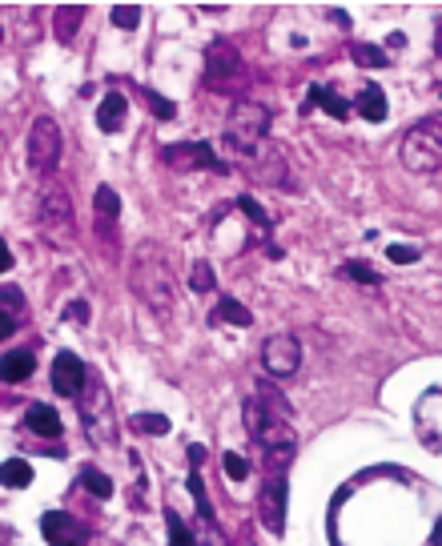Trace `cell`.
Masks as SVG:
<instances>
[{"label":"cell","instance_id":"1","mask_svg":"<svg viewBox=\"0 0 442 546\" xmlns=\"http://www.w3.org/2000/svg\"><path fill=\"white\" fill-rule=\"evenodd\" d=\"M246 430L266 450V470L277 474L294 462V426H290V402L277 394V386L257 382V389L246 398Z\"/></svg>","mask_w":442,"mask_h":546},{"label":"cell","instance_id":"2","mask_svg":"<svg viewBox=\"0 0 442 546\" xmlns=\"http://www.w3.org/2000/svg\"><path fill=\"white\" fill-rule=\"evenodd\" d=\"M129 286H133V294L141 298V306L153 309L157 318L173 314L177 281H173L169 261L157 246H149V241H141L137 246V253H133V261H129Z\"/></svg>","mask_w":442,"mask_h":546},{"label":"cell","instance_id":"3","mask_svg":"<svg viewBox=\"0 0 442 546\" xmlns=\"http://www.w3.org/2000/svg\"><path fill=\"white\" fill-rule=\"evenodd\" d=\"M266 133H270V109L262 101H249V96H237L234 109L226 116V145L242 157H254L266 145Z\"/></svg>","mask_w":442,"mask_h":546},{"label":"cell","instance_id":"4","mask_svg":"<svg viewBox=\"0 0 442 546\" xmlns=\"http://www.w3.org/2000/svg\"><path fill=\"white\" fill-rule=\"evenodd\" d=\"M76 406H81V426L89 434L93 446H113L117 442V414H113V398L109 389L101 386L97 374H89L85 389L76 394Z\"/></svg>","mask_w":442,"mask_h":546},{"label":"cell","instance_id":"5","mask_svg":"<svg viewBox=\"0 0 442 546\" xmlns=\"http://www.w3.org/2000/svg\"><path fill=\"white\" fill-rule=\"evenodd\" d=\"M398 157H402V165H407V169H415V173H435V169H442V113L422 116L415 129L402 136Z\"/></svg>","mask_w":442,"mask_h":546},{"label":"cell","instance_id":"6","mask_svg":"<svg viewBox=\"0 0 442 546\" xmlns=\"http://www.w3.org/2000/svg\"><path fill=\"white\" fill-rule=\"evenodd\" d=\"M36 226H41L49 246H73L76 238V217H73V197L61 185H49L36 205Z\"/></svg>","mask_w":442,"mask_h":546},{"label":"cell","instance_id":"7","mask_svg":"<svg viewBox=\"0 0 442 546\" xmlns=\"http://www.w3.org/2000/svg\"><path fill=\"white\" fill-rule=\"evenodd\" d=\"M246 81V68H242V53H237L229 41H214L206 48V85L221 93H237Z\"/></svg>","mask_w":442,"mask_h":546},{"label":"cell","instance_id":"8","mask_svg":"<svg viewBox=\"0 0 442 546\" xmlns=\"http://www.w3.org/2000/svg\"><path fill=\"white\" fill-rule=\"evenodd\" d=\"M61 125L53 121V116H36L33 129H28V165H33V173H41V177H49V173L61 165Z\"/></svg>","mask_w":442,"mask_h":546},{"label":"cell","instance_id":"9","mask_svg":"<svg viewBox=\"0 0 442 546\" xmlns=\"http://www.w3.org/2000/svg\"><path fill=\"white\" fill-rule=\"evenodd\" d=\"M286 502H290V486H286L282 474H270L257 490V519L270 534L286 531Z\"/></svg>","mask_w":442,"mask_h":546},{"label":"cell","instance_id":"10","mask_svg":"<svg viewBox=\"0 0 442 546\" xmlns=\"http://www.w3.org/2000/svg\"><path fill=\"white\" fill-rule=\"evenodd\" d=\"M169 169H209V173H229L226 161H217L209 141H189V145H166L161 149Z\"/></svg>","mask_w":442,"mask_h":546},{"label":"cell","instance_id":"11","mask_svg":"<svg viewBox=\"0 0 442 546\" xmlns=\"http://www.w3.org/2000/svg\"><path fill=\"white\" fill-rule=\"evenodd\" d=\"M262 366L270 378H290L297 374V366H302V341L294 334H274L266 338L262 346Z\"/></svg>","mask_w":442,"mask_h":546},{"label":"cell","instance_id":"12","mask_svg":"<svg viewBox=\"0 0 442 546\" xmlns=\"http://www.w3.org/2000/svg\"><path fill=\"white\" fill-rule=\"evenodd\" d=\"M415 434L422 446L442 454V386L427 389L415 402Z\"/></svg>","mask_w":442,"mask_h":546},{"label":"cell","instance_id":"13","mask_svg":"<svg viewBox=\"0 0 442 546\" xmlns=\"http://www.w3.org/2000/svg\"><path fill=\"white\" fill-rule=\"evenodd\" d=\"M41 534L49 539V546H85L89 542V526L69 511H49L41 519Z\"/></svg>","mask_w":442,"mask_h":546},{"label":"cell","instance_id":"14","mask_svg":"<svg viewBox=\"0 0 442 546\" xmlns=\"http://www.w3.org/2000/svg\"><path fill=\"white\" fill-rule=\"evenodd\" d=\"M85 382H89V366L76 354H69V349H61V354L53 358V389L61 398H76L85 389Z\"/></svg>","mask_w":442,"mask_h":546},{"label":"cell","instance_id":"15","mask_svg":"<svg viewBox=\"0 0 442 546\" xmlns=\"http://www.w3.org/2000/svg\"><path fill=\"white\" fill-rule=\"evenodd\" d=\"M246 169H249V177L262 181V185H286V181H290L282 149H274V145H262V149H257L254 157H249Z\"/></svg>","mask_w":442,"mask_h":546},{"label":"cell","instance_id":"16","mask_svg":"<svg viewBox=\"0 0 442 546\" xmlns=\"http://www.w3.org/2000/svg\"><path fill=\"white\" fill-rule=\"evenodd\" d=\"M25 426L33 434H41V438H61V414H56L53 406H45V402H36V406H28L25 410Z\"/></svg>","mask_w":442,"mask_h":546},{"label":"cell","instance_id":"17","mask_svg":"<svg viewBox=\"0 0 442 546\" xmlns=\"http://www.w3.org/2000/svg\"><path fill=\"white\" fill-rule=\"evenodd\" d=\"M125 116H129V96H125V93H109L97 105V129L101 133H117Z\"/></svg>","mask_w":442,"mask_h":546},{"label":"cell","instance_id":"18","mask_svg":"<svg viewBox=\"0 0 442 546\" xmlns=\"http://www.w3.org/2000/svg\"><path fill=\"white\" fill-rule=\"evenodd\" d=\"M354 113H358L362 121H370V125L387 121V113H390V105H387V93H382L378 85H367V89L358 93V101H354Z\"/></svg>","mask_w":442,"mask_h":546},{"label":"cell","instance_id":"19","mask_svg":"<svg viewBox=\"0 0 442 546\" xmlns=\"http://www.w3.org/2000/svg\"><path fill=\"white\" fill-rule=\"evenodd\" d=\"M33 369H36V358L28 349H13V354L0 358V378L5 382H25V378H33Z\"/></svg>","mask_w":442,"mask_h":546},{"label":"cell","instance_id":"20","mask_svg":"<svg viewBox=\"0 0 442 546\" xmlns=\"http://www.w3.org/2000/svg\"><path fill=\"white\" fill-rule=\"evenodd\" d=\"M209 321H226V326H254V314L242 306L237 298H229V294H221L217 298V306H214V314H209Z\"/></svg>","mask_w":442,"mask_h":546},{"label":"cell","instance_id":"21","mask_svg":"<svg viewBox=\"0 0 442 546\" xmlns=\"http://www.w3.org/2000/svg\"><path fill=\"white\" fill-rule=\"evenodd\" d=\"M81 21H85V8H81V5L56 8V13H53V33H56V41H61V45H73V36H76V28H81Z\"/></svg>","mask_w":442,"mask_h":546},{"label":"cell","instance_id":"22","mask_svg":"<svg viewBox=\"0 0 442 546\" xmlns=\"http://www.w3.org/2000/svg\"><path fill=\"white\" fill-rule=\"evenodd\" d=\"M0 482H5L8 490H25V486H33V466H28L25 458H5V462H0Z\"/></svg>","mask_w":442,"mask_h":546},{"label":"cell","instance_id":"23","mask_svg":"<svg viewBox=\"0 0 442 546\" xmlns=\"http://www.w3.org/2000/svg\"><path fill=\"white\" fill-rule=\"evenodd\" d=\"M306 96H310V105H318V109H326L330 116H338V121H346V116L354 113L350 105H346L334 89H326V85H310V93H306Z\"/></svg>","mask_w":442,"mask_h":546},{"label":"cell","instance_id":"24","mask_svg":"<svg viewBox=\"0 0 442 546\" xmlns=\"http://www.w3.org/2000/svg\"><path fill=\"white\" fill-rule=\"evenodd\" d=\"M237 209L246 213L249 221H254V229H257V238L262 241H270V233H274V221H270V213L262 209V205H257L254 197H249V193H242V197H237Z\"/></svg>","mask_w":442,"mask_h":546},{"label":"cell","instance_id":"25","mask_svg":"<svg viewBox=\"0 0 442 546\" xmlns=\"http://www.w3.org/2000/svg\"><path fill=\"white\" fill-rule=\"evenodd\" d=\"M93 205H97V217H101V226H109V221H117V217H121V197L109 189V185H101V189H97V197H93Z\"/></svg>","mask_w":442,"mask_h":546},{"label":"cell","instance_id":"26","mask_svg":"<svg viewBox=\"0 0 442 546\" xmlns=\"http://www.w3.org/2000/svg\"><path fill=\"white\" fill-rule=\"evenodd\" d=\"M81 482H85V490H93L101 502L113 499V478L105 474V470H97V466H85V470H81Z\"/></svg>","mask_w":442,"mask_h":546},{"label":"cell","instance_id":"27","mask_svg":"<svg viewBox=\"0 0 442 546\" xmlns=\"http://www.w3.org/2000/svg\"><path fill=\"white\" fill-rule=\"evenodd\" d=\"M194 546H229L226 534H221L217 519H197L194 522Z\"/></svg>","mask_w":442,"mask_h":546},{"label":"cell","instance_id":"28","mask_svg":"<svg viewBox=\"0 0 442 546\" xmlns=\"http://www.w3.org/2000/svg\"><path fill=\"white\" fill-rule=\"evenodd\" d=\"M189 494H194L197 519H214V506H209V494H206V482H201V470H197V466L189 470Z\"/></svg>","mask_w":442,"mask_h":546},{"label":"cell","instance_id":"29","mask_svg":"<svg viewBox=\"0 0 442 546\" xmlns=\"http://www.w3.org/2000/svg\"><path fill=\"white\" fill-rule=\"evenodd\" d=\"M354 61H358L362 68H387L390 61H387V53H382L378 45H354Z\"/></svg>","mask_w":442,"mask_h":546},{"label":"cell","instance_id":"30","mask_svg":"<svg viewBox=\"0 0 442 546\" xmlns=\"http://www.w3.org/2000/svg\"><path fill=\"white\" fill-rule=\"evenodd\" d=\"M166 522H169V546H194V531L181 522L177 511H166Z\"/></svg>","mask_w":442,"mask_h":546},{"label":"cell","instance_id":"31","mask_svg":"<svg viewBox=\"0 0 442 546\" xmlns=\"http://www.w3.org/2000/svg\"><path fill=\"white\" fill-rule=\"evenodd\" d=\"M133 430L141 434H169V418L166 414H133Z\"/></svg>","mask_w":442,"mask_h":546},{"label":"cell","instance_id":"32","mask_svg":"<svg viewBox=\"0 0 442 546\" xmlns=\"http://www.w3.org/2000/svg\"><path fill=\"white\" fill-rule=\"evenodd\" d=\"M189 289H194V294H209V289H217V278H214V269H209V261H206V258H201L197 266H194Z\"/></svg>","mask_w":442,"mask_h":546},{"label":"cell","instance_id":"33","mask_svg":"<svg viewBox=\"0 0 442 546\" xmlns=\"http://www.w3.org/2000/svg\"><path fill=\"white\" fill-rule=\"evenodd\" d=\"M342 278H354V281H362V286H378V273H374L370 266H362V261H346Z\"/></svg>","mask_w":442,"mask_h":546},{"label":"cell","instance_id":"34","mask_svg":"<svg viewBox=\"0 0 442 546\" xmlns=\"http://www.w3.org/2000/svg\"><path fill=\"white\" fill-rule=\"evenodd\" d=\"M221 466H226V474L234 478V482H242V478H249V462H246L242 454H234V450L221 458Z\"/></svg>","mask_w":442,"mask_h":546},{"label":"cell","instance_id":"35","mask_svg":"<svg viewBox=\"0 0 442 546\" xmlns=\"http://www.w3.org/2000/svg\"><path fill=\"white\" fill-rule=\"evenodd\" d=\"M113 25L117 28H137L141 25V8H133V5H125V8H113Z\"/></svg>","mask_w":442,"mask_h":546},{"label":"cell","instance_id":"36","mask_svg":"<svg viewBox=\"0 0 442 546\" xmlns=\"http://www.w3.org/2000/svg\"><path fill=\"white\" fill-rule=\"evenodd\" d=\"M0 306H5V314H8V309H13V314H25L21 289H16V286H5V289H0Z\"/></svg>","mask_w":442,"mask_h":546},{"label":"cell","instance_id":"37","mask_svg":"<svg viewBox=\"0 0 442 546\" xmlns=\"http://www.w3.org/2000/svg\"><path fill=\"white\" fill-rule=\"evenodd\" d=\"M146 101H149V113H157L161 121H169V116L177 113V109H173V101H166L161 93H146Z\"/></svg>","mask_w":442,"mask_h":546},{"label":"cell","instance_id":"38","mask_svg":"<svg viewBox=\"0 0 442 546\" xmlns=\"http://www.w3.org/2000/svg\"><path fill=\"white\" fill-rule=\"evenodd\" d=\"M387 258L394 261V266H410V261H418V249L415 246H390Z\"/></svg>","mask_w":442,"mask_h":546},{"label":"cell","instance_id":"39","mask_svg":"<svg viewBox=\"0 0 442 546\" xmlns=\"http://www.w3.org/2000/svg\"><path fill=\"white\" fill-rule=\"evenodd\" d=\"M65 321H73V326L89 321V301H73V306H65Z\"/></svg>","mask_w":442,"mask_h":546},{"label":"cell","instance_id":"40","mask_svg":"<svg viewBox=\"0 0 442 546\" xmlns=\"http://www.w3.org/2000/svg\"><path fill=\"white\" fill-rule=\"evenodd\" d=\"M13 334H16V318L0 309V341H5V338H13Z\"/></svg>","mask_w":442,"mask_h":546},{"label":"cell","instance_id":"41","mask_svg":"<svg viewBox=\"0 0 442 546\" xmlns=\"http://www.w3.org/2000/svg\"><path fill=\"white\" fill-rule=\"evenodd\" d=\"M8 269H13V253H8V246L0 241V273H8Z\"/></svg>","mask_w":442,"mask_h":546},{"label":"cell","instance_id":"42","mask_svg":"<svg viewBox=\"0 0 442 546\" xmlns=\"http://www.w3.org/2000/svg\"><path fill=\"white\" fill-rule=\"evenodd\" d=\"M234 546H257V542H254V534H249V526H246L242 534H237V542H234Z\"/></svg>","mask_w":442,"mask_h":546},{"label":"cell","instance_id":"43","mask_svg":"<svg viewBox=\"0 0 442 546\" xmlns=\"http://www.w3.org/2000/svg\"><path fill=\"white\" fill-rule=\"evenodd\" d=\"M435 48H438V53H442V28H438V41H435Z\"/></svg>","mask_w":442,"mask_h":546}]
</instances>
